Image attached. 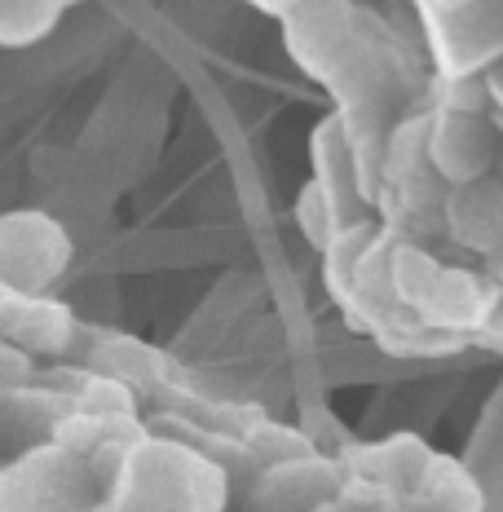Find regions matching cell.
Instances as JSON below:
<instances>
[{"instance_id":"6da1fadb","label":"cell","mask_w":503,"mask_h":512,"mask_svg":"<svg viewBox=\"0 0 503 512\" xmlns=\"http://www.w3.org/2000/svg\"><path fill=\"white\" fill-rule=\"evenodd\" d=\"M230 468L190 442L146 433L124 460L106 508L111 512H226Z\"/></svg>"},{"instance_id":"7a4b0ae2","label":"cell","mask_w":503,"mask_h":512,"mask_svg":"<svg viewBox=\"0 0 503 512\" xmlns=\"http://www.w3.org/2000/svg\"><path fill=\"white\" fill-rule=\"evenodd\" d=\"M428 128H433V111L415 106L393 124L389 137V159H384L380 195H376V217L380 226L398 239L428 243V234H446V199L451 186L428 159Z\"/></svg>"},{"instance_id":"3957f363","label":"cell","mask_w":503,"mask_h":512,"mask_svg":"<svg viewBox=\"0 0 503 512\" xmlns=\"http://www.w3.org/2000/svg\"><path fill=\"white\" fill-rule=\"evenodd\" d=\"M106 504L89 460L58 442H36L0 473V512H98Z\"/></svg>"},{"instance_id":"277c9868","label":"cell","mask_w":503,"mask_h":512,"mask_svg":"<svg viewBox=\"0 0 503 512\" xmlns=\"http://www.w3.org/2000/svg\"><path fill=\"white\" fill-rule=\"evenodd\" d=\"M71 256H76V243L53 212L9 208L0 217V287L9 292H53L71 270Z\"/></svg>"},{"instance_id":"5b68a950","label":"cell","mask_w":503,"mask_h":512,"mask_svg":"<svg viewBox=\"0 0 503 512\" xmlns=\"http://www.w3.org/2000/svg\"><path fill=\"white\" fill-rule=\"evenodd\" d=\"M433 76L468 80L503 62V0H477L446 14H424Z\"/></svg>"},{"instance_id":"8992f818","label":"cell","mask_w":503,"mask_h":512,"mask_svg":"<svg viewBox=\"0 0 503 512\" xmlns=\"http://www.w3.org/2000/svg\"><path fill=\"white\" fill-rule=\"evenodd\" d=\"M428 159L446 186H473L495 177L499 159V124L477 111H433L428 128Z\"/></svg>"},{"instance_id":"52a82bcc","label":"cell","mask_w":503,"mask_h":512,"mask_svg":"<svg viewBox=\"0 0 503 512\" xmlns=\"http://www.w3.org/2000/svg\"><path fill=\"white\" fill-rule=\"evenodd\" d=\"M433 446L415 433H393V437H380V442H358V446H345L336 455L340 468H345L349 482L358 486H371L389 499L393 508H402L411 499V490L420 486V477L428 473L433 464Z\"/></svg>"},{"instance_id":"ba28073f","label":"cell","mask_w":503,"mask_h":512,"mask_svg":"<svg viewBox=\"0 0 503 512\" xmlns=\"http://www.w3.org/2000/svg\"><path fill=\"white\" fill-rule=\"evenodd\" d=\"M0 336L31 358H67L80 340V318L53 292L31 296L0 287Z\"/></svg>"},{"instance_id":"9c48e42d","label":"cell","mask_w":503,"mask_h":512,"mask_svg":"<svg viewBox=\"0 0 503 512\" xmlns=\"http://www.w3.org/2000/svg\"><path fill=\"white\" fill-rule=\"evenodd\" d=\"M503 301V287L495 279H486V270H468V265H446L437 274L433 292L428 301L415 309L428 327H442L451 336H464V340H477L486 336L490 318Z\"/></svg>"},{"instance_id":"30bf717a","label":"cell","mask_w":503,"mask_h":512,"mask_svg":"<svg viewBox=\"0 0 503 512\" xmlns=\"http://www.w3.org/2000/svg\"><path fill=\"white\" fill-rule=\"evenodd\" d=\"M345 482L349 477L340 460L309 455V460H292L256 473L248 486V504L252 512H318L327 499H336L345 490Z\"/></svg>"},{"instance_id":"8fae6325","label":"cell","mask_w":503,"mask_h":512,"mask_svg":"<svg viewBox=\"0 0 503 512\" xmlns=\"http://www.w3.org/2000/svg\"><path fill=\"white\" fill-rule=\"evenodd\" d=\"M309 164H314V181L331 195V204L340 208V217L349 226L376 217V204L367 199V186H362V168L345 133V120L336 111L323 115L314 124V133H309Z\"/></svg>"},{"instance_id":"7c38bea8","label":"cell","mask_w":503,"mask_h":512,"mask_svg":"<svg viewBox=\"0 0 503 512\" xmlns=\"http://www.w3.org/2000/svg\"><path fill=\"white\" fill-rule=\"evenodd\" d=\"M446 239L486 261L503 248V177L455 186L446 199Z\"/></svg>"},{"instance_id":"4fadbf2b","label":"cell","mask_w":503,"mask_h":512,"mask_svg":"<svg viewBox=\"0 0 503 512\" xmlns=\"http://www.w3.org/2000/svg\"><path fill=\"white\" fill-rule=\"evenodd\" d=\"M406 512H486V495H481L477 477L468 473L459 460L437 451L420 486L411 490V499L402 504Z\"/></svg>"},{"instance_id":"5bb4252c","label":"cell","mask_w":503,"mask_h":512,"mask_svg":"<svg viewBox=\"0 0 503 512\" xmlns=\"http://www.w3.org/2000/svg\"><path fill=\"white\" fill-rule=\"evenodd\" d=\"M89 371H102V376H115L133 389H155V384L168 380V362L159 349L142 345L133 336H93L89 349Z\"/></svg>"},{"instance_id":"9a60e30c","label":"cell","mask_w":503,"mask_h":512,"mask_svg":"<svg viewBox=\"0 0 503 512\" xmlns=\"http://www.w3.org/2000/svg\"><path fill=\"white\" fill-rule=\"evenodd\" d=\"M380 234H384L380 217L358 221V226H349V230L340 234V239L323 252V283H327V296H331V301H336L340 309L349 305L353 283H358V270H362V261H367V252L376 248Z\"/></svg>"},{"instance_id":"2e32d148","label":"cell","mask_w":503,"mask_h":512,"mask_svg":"<svg viewBox=\"0 0 503 512\" xmlns=\"http://www.w3.org/2000/svg\"><path fill=\"white\" fill-rule=\"evenodd\" d=\"M376 345L393 358H446V354L468 349L473 340L451 336V332H442V327H428L420 314H402L376 336Z\"/></svg>"},{"instance_id":"e0dca14e","label":"cell","mask_w":503,"mask_h":512,"mask_svg":"<svg viewBox=\"0 0 503 512\" xmlns=\"http://www.w3.org/2000/svg\"><path fill=\"white\" fill-rule=\"evenodd\" d=\"M67 5L62 0H0V45L31 49L58 31Z\"/></svg>"},{"instance_id":"ac0fdd59","label":"cell","mask_w":503,"mask_h":512,"mask_svg":"<svg viewBox=\"0 0 503 512\" xmlns=\"http://www.w3.org/2000/svg\"><path fill=\"white\" fill-rule=\"evenodd\" d=\"M309 455H318V446L309 442L301 429H292V424H274V420H261L248 433V442H243V464H252V477L265 473V468H278V464L309 460Z\"/></svg>"},{"instance_id":"d6986e66","label":"cell","mask_w":503,"mask_h":512,"mask_svg":"<svg viewBox=\"0 0 503 512\" xmlns=\"http://www.w3.org/2000/svg\"><path fill=\"white\" fill-rule=\"evenodd\" d=\"M442 270H446V261L428 243L398 239V248H393V287H398V301L406 309H420L428 301V292H433Z\"/></svg>"},{"instance_id":"ffe728a7","label":"cell","mask_w":503,"mask_h":512,"mask_svg":"<svg viewBox=\"0 0 503 512\" xmlns=\"http://www.w3.org/2000/svg\"><path fill=\"white\" fill-rule=\"evenodd\" d=\"M292 221H296V230H301V239L314 248L318 256H323L331 243L340 239V234L349 230V221L340 217V208L331 204V195L323 186H318L314 177L301 186V195H296V204H292Z\"/></svg>"},{"instance_id":"44dd1931","label":"cell","mask_w":503,"mask_h":512,"mask_svg":"<svg viewBox=\"0 0 503 512\" xmlns=\"http://www.w3.org/2000/svg\"><path fill=\"white\" fill-rule=\"evenodd\" d=\"M428 111H477L490 115V93H486V76H468V80H446L433 76L424 89Z\"/></svg>"},{"instance_id":"7402d4cb","label":"cell","mask_w":503,"mask_h":512,"mask_svg":"<svg viewBox=\"0 0 503 512\" xmlns=\"http://www.w3.org/2000/svg\"><path fill=\"white\" fill-rule=\"evenodd\" d=\"M40 380V358H31L27 349L9 345L0 340V393H18V389H31Z\"/></svg>"},{"instance_id":"603a6c76","label":"cell","mask_w":503,"mask_h":512,"mask_svg":"<svg viewBox=\"0 0 503 512\" xmlns=\"http://www.w3.org/2000/svg\"><path fill=\"white\" fill-rule=\"evenodd\" d=\"M486 93H490V111H499V120H503V62L486 71Z\"/></svg>"},{"instance_id":"cb8c5ba5","label":"cell","mask_w":503,"mask_h":512,"mask_svg":"<svg viewBox=\"0 0 503 512\" xmlns=\"http://www.w3.org/2000/svg\"><path fill=\"white\" fill-rule=\"evenodd\" d=\"M481 349H490V345H503V301H499V309H495V318H490V327H486V336L477 340Z\"/></svg>"},{"instance_id":"d4e9b609","label":"cell","mask_w":503,"mask_h":512,"mask_svg":"<svg viewBox=\"0 0 503 512\" xmlns=\"http://www.w3.org/2000/svg\"><path fill=\"white\" fill-rule=\"evenodd\" d=\"M477 5V0H420V14H446V9H464Z\"/></svg>"},{"instance_id":"484cf974","label":"cell","mask_w":503,"mask_h":512,"mask_svg":"<svg viewBox=\"0 0 503 512\" xmlns=\"http://www.w3.org/2000/svg\"><path fill=\"white\" fill-rule=\"evenodd\" d=\"M481 270H486V279H495V283L503 287V248H499V252H490L486 261H481Z\"/></svg>"},{"instance_id":"4316f807","label":"cell","mask_w":503,"mask_h":512,"mask_svg":"<svg viewBox=\"0 0 503 512\" xmlns=\"http://www.w3.org/2000/svg\"><path fill=\"white\" fill-rule=\"evenodd\" d=\"M62 5H67V9H71V5H84V0H62Z\"/></svg>"},{"instance_id":"83f0119b","label":"cell","mask_w":503,"mask_h":512,"mask_svg":"<svg viewBox=\"0 0 503 512\" xmlns=\"http://www.w3.org/2000/svg\"><path fill=\"white\" fill-rule=\"evenodd\" d=\"M490 349H495V354H503V345H490Z\"/></svg>"},{"instance_id":"f1b7e54d","label":"cell","mask_w":503,"mask_h":512,"mask_svg":"<svg viewBox=\"0 0 503 512\" xmlns=\"http://www.w3.org/2000/svg\"><path fill=\"white\" fill-rule=\"evenodd\" d=\"M98 512H111V508H106V504H102V508H98Z\"/></svg>"},{"instance_id":"f546056e","label":"cell","mask_w":503,"mask_h":512,"mask_svg":"<svg viewBox=\"0 0 503 512\" xmlns=\"http://www.w3.org/2000/svg\"><path fill=\"white\" fill-rule=\"evenodd\" d=\"M389 512H406V508H389Z\"/></svg>"}]
</instances>
